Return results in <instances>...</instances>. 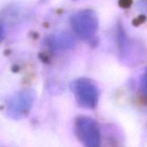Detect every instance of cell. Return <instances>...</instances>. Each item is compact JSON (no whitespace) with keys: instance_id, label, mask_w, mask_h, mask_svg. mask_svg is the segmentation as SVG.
<instances>
[{"instance_id":"cell-1","label":"cell","mask_w":147,"mask_h":147,"mask_svg":"<svg viewBox=\"0 0 147 147\" xmlns=\"http://www.w3.org/2000/svg\"><path fill=\"white\" fill-rule=\"evenodd\" d=\"M35 97V93L32 90L19 91L10 96L5 103L6 115L14 119L25 117L33 107Z\"/></svg>"},{"instance_id":"cell-2","label":"cell","mask_w":147,"mask_h":147,"mask_svg":"<svg viewBox=\"0 0 147 147\" xmlns=\"http://www.w3.org/2000/svg\"><path fill=\"white\" fill-rule=\"evenodd\" d=\"M70 23L74 31L82 40L91 39L96 34L99 27L97 15L91 10L75 13L70 19Z\"/></svg>"},{"instance_id":"cell-3","label":"cell","mask_w":147,"mask_h":147,"mask_svg":"<svg viewBox=\"0 0 147 147\" xmlns=\"http://www.w3.org/2000/svg\"><path fill=\"white\" fill-rule=\"evenodd\" d=\"M76 132L84 147H100L101 137L98 124L88 116H79L76 119Z\"/></svg>"},{"instance_id":"cell-4","label":"cell","mask_w":147,"mask_h":147,"mask_svg":"<svg viewBox=\"0 0 147 147\" xmlns=\"http://www.w3.org/2000/svg\"><path fill=\"white\" fill-rule=\"evenodd\" d=\"M78 104L88 109H94L99 100V91L96 85L90 80L80 78L72 85Z\"/></svg>"},{"instance_id":"cell-5","label":"cell","mask_w":147,"mask_h":147,"mask_svg":"<svg viewBox=\"0 0 147 147\" xmlns=\"http://www.w3.org/2000/svg\"><path fill=\"white\" fill-rule=\"evenodd\" d=\"M51 42H52V46L57 49H69L72 48L74 44H75V41H74L73 37L71 36V35L67 33H62L56 36L52 39Z\"/></svg>"},{"instance_id":"cell-6","label":"cell","mask_w":147,"mask_h":147,"mask_svg":"<svg viewBox=\"0 0 147 147\" xmlns=\"http://www.w3.org/2000/svg\"><path fill=\"white\" fill-rule=\"evenodd\" d=\"M140 92L143 97L147 100V67L143 72L140 78Z\"/></svg>"},{"instance_id":"cell-7","label":"cell","mask_w":147,"mask_h":147,"mask_svg":"<svg viewBox=\"0 0 147 147\" xmlns=\"http://www.w3.org/2000/svg\"><path fill=\"white\" fill-rule=\"evenodd\" d=\"M5 28H4L3 24H0V42H1V41L4 39V37H5Z\"/></svg>"}]
</instances>
